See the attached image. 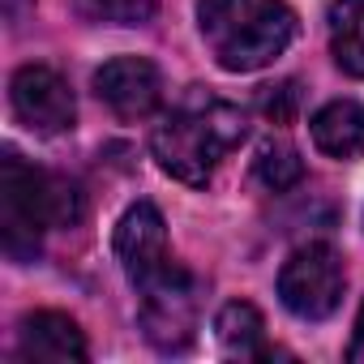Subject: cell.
<instances>
[{
  "instance_id": "6da1fadb",
  "label": "cell",
  "mask_w": 364,
  "mask_h": 364,
  "mask_svg": "<svg viewBox=\"0 0 364 364\" xmlns=\"http://www.w3.org/2000/svg\"><path fill=\"white\" fill-rule=\"evenodd\" d=\"M249 124H245V112L206 95V90H193L180 107H171L154 137H150V150L159 159V167L185 185H206L215 176V167L245 141Z\"/></svg>"
},
{
  "instance_id": "7a4b0ae2",
  "label": "cell",
  "mask_w": 364,
  "mask_h": 364,
  "mask_svg": "<svg viewBox=\"0 0 364 364\" xmlns=\"http://www.w3.org/2000/svg\"><path fill=\"white\" fill-rule=\"evenodd\" d=\"M82 219V193L73 180L22 163L14 150L0 159V228L5 249L18 262H31L39 253L43 232L73 228Z\"/></svg>"
},
{
  "instance_id": "3957f363",
  "label": "cell",
  "mask_w": 364,
  "mask_h": 364,
  "mask_svg": "<svg viewBox=\"0 0 364 364\" xmlns=\"http://www.w3.org/2000/svg\"><path fill=\"white\" fill-rule=\"evenodd\" d=\"M198 26L228 73L266 69L296 39V14L283 0H202Z\"/></svg>"
},
{
  "instance_id": "277c9868",
  "label": "cell",
  "mask_w": 364,
  "mask_h": 364,
  "mask_svg": "<svg viewBox=\"0 0 364 364\" xmlns=\"http://www.w3.org/2000/svg\"><path fill=\"white\" fill-rule=\"evenodd\" d=\"M141 291V330L159 351H185L198 334V279L185 266H163L159 274H150L146 283H137Z\"/></svg>"
},
{
  "instance_id": "5b68a950",
  "label": "cell",
  "mask_w": 364,
  "mask_h": 364,
  "mask_svg": "<svg viewBox=\"0 0 364 364\" xmlns=\"http://www.w3.org/2000/svg\"><path fill=\"white\" fill-rule=\"evenodd\" d=\"M343 257L330 245H304L279 270V300L300 321H326L343 300Z\"/></svg>"
},
{
  "instance_id": "8992f818",
  "label": "cell",
  "mask_w": 364,
  "mask_h": 364,
  "mask_svg": "<svg viewBox=\"0 0 364 364\" xmlns=\"http://www.w3.org/2000/svg\"><path fill=\"white\" fill-rule=\"evenodd\" d=\"M9 99H14V116L43 137L65 133L77 116L69 82L48 65H22L9 82Z\"/></svg>"
},
{
  "instance_id": "52a82bcc",
  "label": "cell",
  "mask_w": 364,
  "mask_h": 364,
  "mask_svg": "<svg viewBox=\"0 0 364 364\" xmlns=\"http://www.w3.org/2000/svg\"><path fill=\"white\" fill-rule=\"evenodd\" d=\"M116 262L129 274V283H146L150 274H159L163 266H171V249H167V223L150 202H137L120 215L116 236H112Z\"/></svg>"
},
{
  "instance_id": "ba28073f",
  "label": "cell",
  "mask_w": 364,
  "mask_h": 364,
  "mask_svg": "<svg viewBox=\"0 0 364 364\" xmlns=\"http://www.w3.org/2000/svg\"><path fill=\"white\" fill-rule=\"evenodd\" d=\"M95 95L120 120H146L163 99V77L141 56H116L95 73Z\"/></svg>"
},
{
  "instance_id": "9c48e42d",
  "label": "cell",
  "mask_w": 364,
  "mask_h": 364,
  "mask_svg": "<svg viewBox=\"0 0 364 364\" xmlns=\"http://www.w3.org/2000/svg\"><path fill=\"white\" fill-rule=\"evenodd\" d=\"M18 355L39 360V364H82L86 360V338L73 317L65 313H26L18 330Z\"/></svg>"
},
{
  "instance_id": "30bf717a",
  "label": "cell",
  "mask_w": 364,
  "mask_h": 364,
  "mask_svg": "<svg viewBox=\"0 0 364 364\" xmlns=\"http://www.w3.org/2000/svg\"><path fill=\"white\" fill-rule=\"evenodd\" d=\"M215 334H219V347L232 360H270L274 355V347L266 338V321L249 300L223 304L219 317H215Z\"/></svg>"
},
{
  "instance_id": "8fae6325",
  "label": "cell",
  "mask_w": 364,
  "mask_h": 364,
  "mask_svg": "<svg viewBox=\"0 0 364 364\" xmlns=\"http://www.w3.org/2000/svg\"><path fill=\"white\" fill-rule=\"evenodd\" d=\"M313 146L330 159H355L364 150V107L334 99L313 116Z\"/></svg>"
},
{
  "instance_id": "7c38bea8",
  "label": "cell",
  "mask_w": 364,
  "mask_h": 364,
  "mask_svg": "<svg viewBox=\"0 0 364 364\" xmlns=\"http://www.w3.org/2000/svg\"><path fill=\"white\" fill-rule=\"evenodd\" d=\"M330 52L347 77H364V0L330 5Z\"/></svg>"
},
{
  "instance_id": "4fadbf2b",
  "label": "cell",
  "mask_w": 364,
  "mask_h": 364,
  "mask_svg": "<svg viewBox=\"0 0 364 364\" xmlns=\"http://www.w3.org/2000/svg\"><path fill=\"white\" fill-rule=\"evenodd\" d=\"M253 171H257V180H262L266 189L287 193V189H296L300 180H304V159H300V150H296L291 141L270 137V141H262V146H257Z\"/></svg>"
},
{
  "instance_id": "5bb4252c",
  "label": "cell",
  "mask_w": 364,
  "mask_h": 364,
  "mask_svg": "<svg viewBox=\"0 0 364 364\" xmlns=\"http://www.w3.org/2000/svg\"><path fill=\"white\" fill-rule=\"evenodd\" d=\"M154 5H159V0H90V9H95L99 18L116 22V26H137V22H146V18L154 14Z\"/></svg>"
},
{
  "instance_id": "9a60e30c",
  "label": "cell",
  "mask_w": 364,
  "mask_h": 364,
  "mask_svg": "<svg viewBox=\"0 0 364 364\" xmlns=\"http://www.w3.org/2000/svg\"><path fill=\"white\" fill-rule=\"evenodd\" d=\"M262 112L274 120V124H287L291 116H296V103H300V90H296V82H279V86H266L262 90Z\"/></svg>"
},
{
  "instance_id": "2e32d148",
  "label": "cell",
  "mask_w": 364,
  "mask_h": 364,
  "mask_svg": "<svg viewBox=\"0 0 364 364\" xmlns=\"http://www.w3.org/2000/svg\"><path fill=\"white\" fill-rule=\"evenodd\" d=\"M347 360L364 364V304H360V317H355V334H351V347H347Z\"/></svg>"
},
{
  "instance_id": "e0dca14e",
  "label": "cell",
  "mask_w": 364,
  "mask_h": 364,
  "mask_svg": "<svg viewBox=\"0 0 364 364\" xmlns=\"http://www.w3.org/2000/svg\"><path fill=\"white\" fill-rule=\"evenodd\" d=\"M5 5H9V18H18V14H22V0H5Z\"/></svg>"
}]
</instances>
